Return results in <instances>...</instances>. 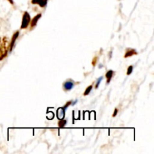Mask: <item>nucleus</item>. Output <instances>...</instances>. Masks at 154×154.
<instances>
[{"mask_svg":"<svg viewBox=\"0 0 154 154\" xmlns=\"http://www.w3.org/2000/svg\"><path fill=\"white\" fill-rule=\"evenodd\" d=\"M67 123V121L66 120H64V119H61V120H59L58 122V126L60 128H63Z\"/></svg>","mask_w":154,"mask_h":154,"instance_id":"9d476101","label":"nucleus"},{"mask_svg":"<svg viewBox=\"0 0 154 154\" xmlns=\"http://www.w3.org/2000/svg\"><path fill=\"white\" fill-rule=\"evenodd\" d=\"M42 17V14H38L36 16H35L34 17L32 18V20H30V28L33 29L35 27V26L37 25V23L38 21V20L40 19V18Z\"/></svg>","mask_w":154,"mask_h":154,"instance_id":"39448f33","label":"nucleus"},{"mask_svg":"<svg viewBox=\"0 0 154 154\" xmlns=\"http://www.w3.org/2000/svg\"><path fill=\"white\" fill-rule=\"evenodd\" d=\"M117 114H118V109H117V108H115V109H114V114H113V117H115Z\"/></svg>","mask_w":154,"mask_h":154,"instance_id":"dca6fc26","label":"nucleus"},{"mask_svg":"<svg viewBox=\"0 0 154 154\" xmlns=\"http://www.w3.org/2000/svg\"><path fill=\"white\" fill-rule=\"evenodd\" d=\"M30 20H31V17H30L29 14L27 11H25L23 14V18H22V23H21L20 29H25L28 28V26H29Z\"/></svg>","mask_w":154,"mask_h":154,"instance_id":"f03ea898","label":"nucleus"},{"mask_svg":"<svg viewBox=\"0 0 154 154\" xmlns=\"http://www.w3.org/2000/svg\"><path fill=\"white\" fill-rule=\"evenodd\" d=\"M132 71H133V66H129V67H128V69H127V72H126L127 75H130L131 74H132Z\"/></svg>","mask_w":154,"mask_h":154,"instance_id":"f8f14e48","label":"nucleus"},{"mask_svg":"<svg viewBox=\"0 0 154 154\" xmlns=\"http://www.w3.org/2000/svg\"><path fill=\"white\" fill-rule=\"evenodd\" d=\"M20 32L19 31H16L14 33L13 36L11 38V40L10 41V45H9V51L11 52L12 50H13L14 46V44L16 42V40L17 39L18 36H19Z\"/></svg>","mask_w":154,"mask_h":154,"instance_id":"20e7f679","label":"nucleus"},{"mask_svg":"<svg viewBox=\"0 0 154 154\" xmlns=\"http://www.w3.org/2000/svg\"><path fill=\"white\" fill-rule=\"evenodd\" d=\"M113 75H114V72L112 70H109L105 74V78L107 79V84H109L111 82V80L112 79Z\"/></svg>","mask_w":154,"mask_h":154,"instance_id":"1a4fd4ad","label":"nucleus"},{"mask_svg":"<svg viewBox=\"0 0 154 154\" xmlns=\"http://www.w3.org/2000/svg\"><path fill=\"white\" fill-rule=\"evenodd\" d=\"M138 53L135 51V49H132V48H128L126 51V54H125L124 58H128V57H132L134 55H137Z\"/></svg>","mask_w":154,"mask_h":154,"instance_id":"0eeeda50","label":"nucleus"},{"mask_svg":"<svg viewBox=\"0 0 154 154\" xmlns=\"http://www.w3.org/2000/svg\"><path fill=\"white\" fill-rule=\"evenodd\" d=\"M102 79H103V78H102V77H101V78H99V79L97 80V83H96V86H95V88L96 89H97L98 87H99V84H100V83H101V81H102Z\"/></svg>","mask_w":154,"mask_h":154,"instance_id":"4468645a","label":"nucleus"},{"mask_svg":"<svg viewBox=\"0 0 154 154\" xmlns=\"http://www.w3.org/2000/svg\"><path fill=\"white\" fill-rule=\"evenodd\" d=\"M98 60H99V58H98L97 57H95L93 59V60H92V65H93V66H96V63H97V62H98Z\"/></svg>","mask_w":154,"mask_h":154,"instance_id":"ddd939ff","label":"nucleus"},{"mask_svg":"<svg viewBox=\"0 0 154 154\" xmlns=\"http://www.w3.org/2000/svg\"><path fill=\"white\" fill-rule=\"evenodd\" d=\"M93 85H90V86H89V87H87V89H86V90L84 91V96H87V95L90 94V92H91V90H92V89H93Z\"/></svg>","mask_w":154,"mask_h":154,"instance_id":"9b49d317","label":"nucleus"},{"mask_svg":"<svg viewBox=\"0 0 154 154\" xmlns=\"http://www.w3.org/2000/svg\"><path fill=\"white\" fill-rule=\"evenodd\" d=\"M57 117L59 120L64 119L65 117V109L63 108H60L57 110Z\"/></svg>","mask_w":154,"mask_h":154,"instance_id":"6e6552de","label":"nucleus"},{"mask_svg":"<svg viewBox=\"0 0 154 154\" xmlns=\"http://www.w3.org/2000/svg\"><path fill=\"white\" fill-rule=\"evenodd\" d=\"M10 41L6 36L0 38V61L4 60L8 56L9 51Z\"/></svg>","mask_w":154,"mask_h":154,"instance_id":"f257e3e1","label":"nucleus"},{"mask_svg":"<svg viewBox=\"0 0 154 154\" xmlns=\"http://www.w3.org/2000/svg\"><path fill=\"white\" fill-rule=\"evenodd\" d=\"M75 84H76V83L74 81H72V80H67V81L63 84V89H64L66 91H69V90H71L73 88L74 86H75Z\"/></svg>","mask_w":154,"mask_h":154,"instance_id":"7ed1b4c3","label":"nucleus"},{"mask_svg":"<svg viewBox=\"0 0 154 154\" xmlns=\"http://www.w3.org/2000/svg\"><path fill=\"white\" fill-rule=\"evenodd\" d=\"M8 1L9 2H10L11 4V5H14V2H13V0H8Z\"/></svg>","mask_w":154,"mask_h":154,"instance_id":"f3484780","label":"nucleus"},{"mask_svg":"<svg viewBox=\"0 0 154 154\" xmlns=\"http://www.w3.org/2000/svg\"><path fill=\"white\" fill-rule=\"evenodd\" d=\"M31 2L33 5H38L41 8H45L47 5L48 0H32Z\"/></svg>","mask_w":154,"mask_h":154,"instance_id":"423d86ee","label":"nucleus"},{"mask_svg":"<svg viewBox=\"0 0 154 154\" xmlns=\"http://www.w3.org/2000/svg\"><path fill=\"white\" fill-rule=\"evenodd\" d=\"M72 101H69V102H66V105H65V106L63 107V108H64V109L66 110V108H68V107H69V106H70V105H72Z\"/></svg>","mask_w":154,"mask_h":154,"instance_id":"2eb2a0df","label":"nucleus"}]
</instances>
